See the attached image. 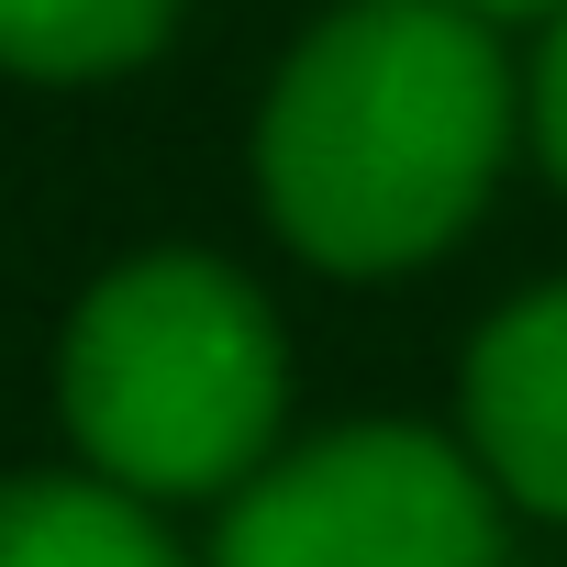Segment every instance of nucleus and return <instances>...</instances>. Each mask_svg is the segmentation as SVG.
I'll return each mask as SVG.
<instances>
[{"instance_id":"obj_8","label":"nucleus","mask_w":567,"mask_h":567,"mask_svg":"<svg viewBox=\"0 0 567 567\" xmlns=\"http://www.w3.org/2000/svg\"><path fill=\"white\" fill-rule=\"evenodd\" d=\"M456 12H478V23H556L567 0H456Z\"/></svg>"},{"instance_id":"obj_7","label":"nucleus","mask_w":567,"mask_h":567,"mask_svg":"<svg viewBox=\"0 0 567 567\" xmlns=\"http://www.w3.org/2000/svg\"><path fill=\"white\" fill-rule=\"evenodd\" d=\"M523 123L545 145V178L567 189V12L545 23V56H534V90H523Z\"/></svg>"},{"instance_id":"obj_6","label":"nucleus","mask_w":567,"mask_h":567,"mask_svg":"<svg viewBox=\"0 0 567 567\" xmlns=\"http://www.w3.org/2000/svg\"><path fill=\"white\" fill-rule=\"evenodd\" d=\"M178 0H0V68L12 79H112L156 56Z\"/></svg>"},{"instance_id":"obj_4","label":"nucleus","mask_w":567,"mask_h":567,"mask_svg":"<svg viewBox=\"0 0 567 567\" xmlns=\"http://www.w3.org/2000/svg\"><path fill=\"white\" fill-rule=\"evenodd\" d=\"M467 456L523 512L567 523V278L501 301L467 346Z\"/></svg>"},{"instance_id":"obj_5","label":"nucleus","mask_w":567,"mask_h":567,"mask_svg":"<svg viewBox=\"0 0 567 567\" xmlns=\"http://www.w3.org/2000/svg\"><path fill=\"white\" fill-rule=\"evenodd\" d=\"M0 567H189L145 489L101 467H34L0 478Z\"/></svg>"},{"instance_id":"obj_2","label":"nucleus","mask_w":567,"mask_h":567,"mask_svg":"<svg viewBox=\"0 0 567 567\" xmlns=\"http://www.w3.org/2000/svg\"><path fill=\"white\" fill-rule=\"evenodd\" d=\"M56 412L79 456L145 501L245 489L290 412V346L245 267L223 256H134L68 312Z\"/></svg>"},{"instance_id":"obj_1","label":"nucleus","mask_w":567,"mask_h":567,"mask_svg":"<svg viewBox=\"0 0 567 567\" xmlns=\"http://www.w3.org/2000/svg\"><path fill=\"white\" fill-rule=\"evenodd\" d=\"M501 23L456 0H346L256 112V200L312 267L390 278L445 256L512 156Z\"/></svg>"},{"instance_id":"obj_3","label":"nucleus","mask_w":567,"mask_h":567,"mask_svg":"<svg viewBox=\"0 0 567 567\" xmlns=\"http://www.w3.org/2000/svg\"><path fill=\"white\" fill-rule=\"evenodd\" d=\"M212 567H512L489 467L423 423H346L234 489Z\"/></svg>"}]
</instances>
